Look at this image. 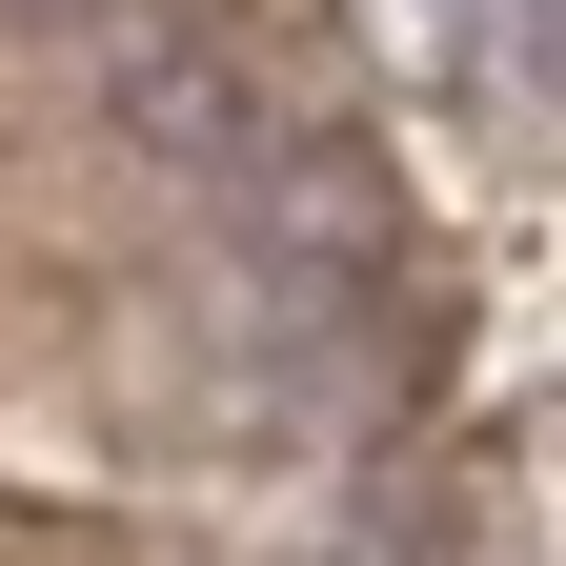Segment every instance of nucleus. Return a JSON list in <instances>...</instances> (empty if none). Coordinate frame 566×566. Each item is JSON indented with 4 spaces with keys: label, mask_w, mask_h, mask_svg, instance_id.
I'll return each instance as SVG.
<instances>
[{
    "label": "nucleus",
    "mask_w": 566,
    "mask_h": 566,
    "mask_svg": "<svg viewBox=\"0 0 566 566\" xmlns=\"http://www.w3.org/2000/svg\"><path fill=\"white\" fill-rule=\"evenodd\" d=\"M122 142H142L163 182L223 202V182L263 163V61H243L223 21H122Z\"/></svg>",
    "instance_id": "obj_2"
},
{
    "label": "nucleus",
    "mask_w": 566,
    "mask_h": 566,
    "mask_svg": "<svg viewBox=\"0 0 566 566\" xmlns=\"http://www.w3.org/2000/svg\"><path fill=\"white\" fill-rule=\"evenodd\" d=\"M223 223H243V263L283 283V304H365V263H385V163H365V142L263 122V163L223 182Z\"/></svg>",
    "instance_id": "obj_1"
}]
</instances>
